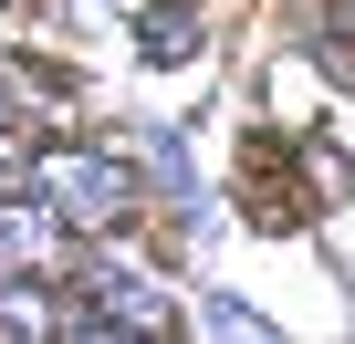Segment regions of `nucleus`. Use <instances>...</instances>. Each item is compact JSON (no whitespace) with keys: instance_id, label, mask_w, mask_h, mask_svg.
Segmentation results:
<instances>
[{"instance_id":"f257e3e1","label":"nucleus","mask_w":355,"mask_h":344,"mask_svg":"<svg viewBox=\"0 0 355 344\" xmlns=\"http://www.w3.org/2000/svg\"><path fill=\"white\" fill-rule=\"evenodd\" d=\"M32 199L63 209V230H115V219H136V167H115L94 146H53V156H32Z\"/></svg>"},{"instance_id":"f03ea898","label":"nucleus","mask_w":355,"mask_h":344,"mask_svg":"<svg viewBox=\"0 0 355 344\" xmlns=\"http://www.w3.org/2000/svg\"><path fill=\"white\" fill-rule=\"evenodd\" d=\"M84 292H94V313H84V323H125V334H167V323H178V302H167L146 271H115V261H105Z\"/></svg>"},{"instance_id":"7ed1b4c3","label":"nucleus","mask_w":355,"mask_h":344,"mask_svg":"<svg viewBox=\"0 0 355 344\" xmlns=\"http://www.w3.org/2000/svg\"><path fill=\"white\" fill-rule=\"evenodd\" d=\"M0 251L11 261H63V209H0Z\"/></svg>"},{"instance_id":"20e7f679","label":"nucleus","mask_w":355,"mask_h":344,"mask_svg":"<svg viewBox=\"0 0 355 344\" xmlns=\"http://www.w3.org/2000/svg\"><path fill=\"white\" fill-rule=\"evenodd\" d=\"M189 53H199V21L178 11V0H167V11H146V63H189Z\"/></svg>"},{"instance_id":"39448f33","label":"nucleus","mask_w":355,"mask_h":344,"mask_svg":"<svg viewBox=\"0 0 355 344\" xmlns=\"http://www.w3.org/2000/svg\"><path fill=\"white\" fill-rule=\"evenodd\" d=\"M0 125H21V84L11 73H0Z\"/></svg>"}]
</instances>
